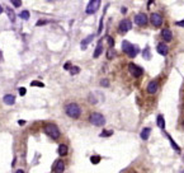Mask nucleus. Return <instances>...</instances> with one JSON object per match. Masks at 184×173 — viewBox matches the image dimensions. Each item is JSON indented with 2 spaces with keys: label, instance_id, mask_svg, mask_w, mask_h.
<instances>
[{
  "label": "nucleus",
  "instance_id": "f257e3e1",
  "mask_svg": "<svg viewBox=\"0 0 184 173\" xmlns=\"http://www.w3.org/2000/svg\"><path fill=\"white\" fill-rule=\"evenodd\" d=\"M65 112L71 118H79L80 115H81V108L79 107L78 103H69V105L65 107Z\"/></svg>",
  "mask_w": 184,
  "mask_h": 173
},
{
  "label": "nucleus",
  "instance_id": "f03ea898",
  "mask_svg": "<svg viewBox=\"0 0 184 173\" xmlns=\"http://www.w3.org/2000/svg\"><path fill=\"white\" fill-rule=\"evenodd\" d=\"M45 132L53 140H57L60 137V135H61L59 127H57L55 124H46L45 125Z\"/></svg>",
  "mask_w": 184,
  "mask_h": 173
},
{
  "label": "nucleus",
  "instance_id": "7ed1b4c3",
  "mask_svg": "<svg viewBox=\"0 0 184 173\" xmlns=\"http://www.w3.org/2000/svg\"><path fill=\"white\" fill-rule=\"evenodd\" d=\"M89 121H90V124H93L94 126H103L105 124V118L104 116H103L102 113H99V112H93L89 116Z\"/></svg>",
  "mask_w": 184,
  "mask_h": 173
},
{
  "label": "nucleus",
  "instance_id": "20e7f679",
  "mask_svg": "<svg viewBox=\"0 0 184 173\" xmlns=\"http://www.w3.org/2000/svg\"><path fill=\"white\" fill-rule=\"evenodd\" d=\"M122 50L126 55H128L130 57H135L137 55V48L133 45H131L128 41H123L122 42Z\"/></svg>",
  "mask_w": 184,
  "mask_h": 173
},
{
  "label": "nucleus",
  "instance_id": "39448f33",
  "mask_svg": "<svg viewBox=\"0 0 184 173\" xmlns=\"http://www.w3.org/2000/svg\"><path fill=\"white\" fill-rule=\"evenodd\" d=\"M100 3H102V0H90L89 4H88V6H86V9H85L86 14H94L95 11L99 9Z\"/></svg>",
  "mask_w": 184,
  "mask_h": 173
},
{
  "label": "nucleus",
  "instance_id": "423d86ee",
  "mask_svg": "<svg viewBox=\"0 0 184 173\" xmlns=\"http://www.w3.org/2000/svg\"><path fill=\"white\" fill-rule=\"evenodd\" d=\"M131 28H132V23L130 19H123V21L120 23V27H118L121 33H127Z\"/></svg>",
  "mask_w": 184,
  "mask_h": 173
},
{
  "label": "nucleus",
  "instance_id": "0eeeda50",
  "mask_svg": "<svg viewBox=\"0 0 184 173\" xmlns=\"http://www.w3.org/2000/svg\"><path fill=\"white\" fill-rule=\"evenodd\" d=\"M135 22H136L137 26L144 27V26L147 24L149 18H147V15L145 14V13H139V14H136V17H135Z\"/></svg>",
  "mask_w": 184,
  "mask_h": 173
},
{
  "label": "nucleus",
  "instance_id": "6e6552de",
  "mask_svg": "<svg viewBox=\"0 0 184 173\" xmlns=\"http://www.w3.org/2000/svg\"><path fill=\"white\" fill-rule=\"evenodd\" d=\"M128 70L133 76H135V78H140V76L142 75V68L137 66L136 64H130L128 65Z\"/></svg>",
  "mask_w": 184,
  "mask_h": 173
},
{
  "label": "nucleus",
  "instance_id": "1a4fd4ad",
  "mask_svg": "<svg viewBox=\"0 0 184 173\" xmlns=\"http://www.w3.org/2000/svg\"><path fill=\"white\" fill-rule=\"evenodd\" d=\"M150 21L154 27H161V24H163V17L158 13H152L150 17Z\"/></svg>",
  "mask_w": 184,
  "mask_h": 173
},
{
  "label": "nucleus",
  "instance_id": "9d476101",
  "mask_svg": "<svg viewBox=\"0 0 184 173\" xmlns=\"http://www.w3.org/2000/svg\"><path fill=\"white\" fill-rule=\"evenodd\" d=\"M52 169H53V172H55V173H64V171H65V163L61 159H57L56 162L53 163Z\"/></svg>",
  "mask_w": 184,
  "mask_h": 173
},
{
  "label": "nucleus",
  "instance_id": "9b49d317",
  "mask_svg": "<svg viewBox=\"0 0 184 173\" xmlns=\"http://www.w3.org/2000/svg\"><path fill=\"white\" fill-rule=\"evenodd\" d=\"M158 88H159V84L156 80H151L150 83L147 84V88H146V92L149 94H155L158 92Z\"/></svg>",
  "mask_w": 184,
  "mask_h": 173
},
{
  "label": "nucleus",
  "instance_id": "f8f14e48",
  "mask_svg": "<svg viewBox=\"0 0 184 173\" xmlns=\"http://www.w3.org/2000/svg\"><path fill=\"white\" fill-rule=\"evenodd\" d=\"M161 37L164 38V41L165 42H170L171 40H173V33H171L170 29L165 28V29L161 31Z\"/></svg>",
  "mask_w": 184,
  "mask_h": 173
},
{
  "label": "nucleus",
  "instance_id": "ddd939ff",
  "mask_svg": "<svg viewBox=\"0 0 184 173\" xmlns=\"http://www.w3.org/2000/svg\"><path fill=\"white\" fill-rule=\"evenodd\" d=\"M158 52L163 56H166L169 52V47L166 46V43H159L158 45Z\"/></svg>",
  "mask_w": 184,
  "mask_h": 173
},
{
  "label": "nucleus",
  "instance_id": "4468645a",
  "mask_svg": "<svg viewBox=\"0 0 184 173\" xmlns=\"http://www.w3.org/2000/svg\"><path fill=\"white\" fill-rule=\"evenodd\" d=\"M4 103L5 105H9V106H11V105H14L15 103V97L13 94H6V95H4Z\"/></svg>",
  "mask_w": 184,
  "mask_h": 173
},
{
  "label": "nucleus",
  "instance_id": "2eb2a0df",
  "mask_svg": "<svg viewBox=\"0 0 184 173\" xmlns=\"http://www.w3.org/2000/svg\"><path fill=\"white\" fill-rule=\"evenodd\" d=\"M150 134H151V129H150V127H145V129L141 130L140 137H141L142 140H147L149 136H150Z\"/></svg>",
  "mask_w": 184,
  "mask_h": 173
},
{
  "label": "nucleus",
  "instance_id": "dca6fc26",
  "mask_svg": "<svg viewBox=\"0 0 184 173\" xmlns=\"http://www.w3.org/2000/svg\"><path fill=\"white\" fill-rule=\"evenodd\" d=\"M67 152H69V148H67V145H65V144H60L59 148H57V153H59L60 155H62V157L66 155Z\"/></svg>",
  "mask_w": 184,
  "mask_h": 173
},
{
  "label": "nucleus",
  "instance_id": "f3484780",
  "mask_svg": "<svg viewBox=\"0 0 184 173\" xmlns=\"http://www.w3.org/2000/svg\"><path fill=\"white\" fill-rule=\"evenodd\" d=\"M103 52V46H102V42H99L98 46H97V48H95V51L93 53V57L94 59H97V57L100 56V53Z\"/></svg>",
  "mask_w": 184,
  "mask_h": 173
},
{
  "label": "nucleus",
  "instance_id": "a211bd4d",
  "mask_svg": "<svg viewBox=\"0 0 184 173\" xmlns=\"http://www.w3.org/2000/svg\"><path fill=\"white\" fill-rule=\"evenodd\" d=\"M93 38H94V34H90V36H88V37L85 38V40H83V42H81V48H83V50H84V48H86V46L90 43Z\"/></svg>",
  "mask_w": 184,
  "mask_h": 173
},
{
  "label": "nucleus",
  "instance_id": "6ab92c4d",
  "mask_svg": "<svg viewBox=\"0 0 184 173\" xmlns=\"http://www.w3.org/2000/svg\"><path fill=\"white\" fill-rule=\"evenodd\" d=\"M158 126L161 130L165 129V121H164V116H161V115H159L158 116Z\"/></svg>",
  "mask_w": 184,
  "mask_h": 173
},
{
  "label": "nucleus",
  "instance_id": "aec40b11",
  "mask_svg": "<svg viewBox=\"0 0 184 173\" xmlns=\"http://www.w3.org/2000/svg\"><path fill=\"white\" fill-rule=\"evenodd\" d=\"M5 11H6V14H8V17H9V19L11 22H14L15 21V14H14V11L10 9V8H5Z\"/></svg>",
  "mask_w": 184,
  "mask_h": 173
},
{
  "label": "nucleus",
  "instance_id": "412c9836",
  "mask_svg": "<svg viewBox=\"0 0 184 173\" xmlns=\"http://www.w3.org/2000/svg\"><path fill=\"white\" fill-rule=\"evenodd\" d=\"M19 17H21L22 19H24V21H28L29 19V11L28 10H23L21 14H19Z\"/></svg>",
  "mask_w": 184,
  "mask_h": 173
},
{
  "label": "nucleus",
  "instance_id": "4be33fe9",
  "mask_svg": "<svg viewBox=\"0 0 184 173\" xmlns=\"http://www.w3.org/2000/svg\"><path fill=\"white\" fill-rule=\"evenodd\" d=\"M112 135H113L112 130H104V131H103L99 136H100V137H108V136H112Z\"/></svg>",
  "mask_w": 184,
  "mask_h": 173
},
{
  "label": "nucleus",
  "instance_id": "5701e85b",
  "mask_svg": "<svg viewBox=\"0 0 184 173\" xmlns=\"http://www.w3.org/2000/svg\"><path fill=\"white\" fill-rule=\"evenodd\" d=\"M102 160V158L99 155H93V157H90V162L93 163V164H98L99 162Z\"/></svg>",
  "mask_w": 184,
  "mask_h": 173
},
{
  "label": "nucleus",
  "instance_id": "b1692460",
  "mask_svg": "<svg viewBox=\"0 0 184 173\" xmlns=\"http://www.w3.org/2000/svg\"><path fill=\"white\" fill-rule=\"evenodd\" d=\"M168 137H169V140H170V144H171V147H173L174 149H175V150H177V152H180V148H179L178 147V145L177 144H175V141L173 140V139H171V137L170 136H168Z\"/></svg>",
  "mask_w": 184,
  "mask_h": 173
},
{
  "label": "nucleus",
  "instance_id": "393cba45",
  "mask_svg": "<svg viewBox=\"0 0 184 173\" xmlns=\"http://www.w3.org/2000/svg\"><path fill=\"white\" fill-rule=\"evenodd\" d=\"M30 85H32V87H41V88H43L45 84L41 83V82H38V80H34V82L30 83Z\"/></svg>",
  "mask_w": 184,
  "mask_h": 173
},
{
  "label": "nucleus",
  "instance_id": "a878e982",
  "mask_svg": "<svg viewBox=\"0 0 184 173\" xmlns=\"http://www.w3.org/2000/svg\"><path fill=\"white\" fill-rule=\"evenodd\" d=\"M10 1H11V4H13L15 8H19L22 5V0H10Z\"/></svg>",
  "mask_w": 184,
  "mask_h": 173
},
{
  "label": "nucleus",
  "instance_id": "bb28decb",
  "mask_svg": "<svg viewBox=\"0 0 184 173\" xmlns=\"http://www.w3.org/2000/svg\"><path fill=\"white\" fill-rule=\"evenodd\" d=\"M80 71V68H78V66H72L71 69H70V73L72 75H75V74H78V73Z\"/></svg>",
  "mask_w": 184,
  "mask_h": 173
},
{
  "label": "nucleus",
  "instance_id": "cd10ccee",
  "mask_svg": "<svg viewBox=\"0 0 184 173\" xmlns=\"http://www.w3.org/2000/svg\"><path fill=\"white\" fill-rule=\"evenodd\" d=\"M100 85L102 87H109V82H108V79H103V80H100Z\"/></svg>",
  "mask_w": 184,
  "mask_h": 173
},
{
  "label": "nucleus",
  "instance_id": "c85d7f7f",
  "mask_svg": "<svg viewBox=\"0 0 184 173\" xmlns=\"http://www.w3.org/2000/svg\"><path fill=\"white\" fill-rule=\"evenodd\" d=\"M108 45H109V47H113L114 46V40L112 37H108Z\"/></svg>",
  "mask_w": 184,
  "mask_h": 173
},
{
  "label": "nucleus",
  "instance_id": "c756f323",
  "mask_svg": "<svg viewBox=\"0 0 184 173\" xmlns=\"http://www.w3.org/2000/svg\"><path fill=\"white\" fill-rule=\"evenodd\" d=\"M107 57H108V59H113V57H114V52L112 51V50H109V51H108V53H107Z\"/></svg>",
  "mask_w": 184,
  "mask_h": 173
},
{
  "label": "nucleus",
  "instance_id": "7c9ffc66",
  "mask_svg": "<svg viewBox=\"0 0 184 173\" xmlns=\"http://www.w3.org/2000/svg\"><path fill=\"white\" fill-rule=\"evenodd\" d=\"M46 23H47V21H43V19H41V21H38V22L36 23V26H37V27H40V26L46 24Z\"/></svg>",
  "mask_w": 184,
  "mask_h": 173
},
{
  "label": "nucleus",
  "instance_id": "2f4dec72",
  "mask_svg": "<svg viewBox=\"0 0 184 173\" xmlns=\"http://www.w3.org/2000/svg\"><path fill=\"white\" fill-rule=\"evenodd\" d=\"M27 93V89H25V88H19V94H21V95H24Z\"/></svg>",
  "mask_w": 184,
  "mask_h": 173
},
{
  "label": "nucleus",
  "instance_id": "473e14b6",
  "mask_svg": "<svg viewBox=\"0 0 184 173\" xmlns=\"http://www.w3.org/2000/svg\"><path fill=\"white\" fill-rule=\"evenodd\" d=\"M71 68H72V66H71L70 63H66V64L64 65V69H65V70H69V69H71Z\"/></svg>",
  "mask_w": 184,
  "mask_h": 173
},
{
  "label": "nucleus",
  "instance_id": "72a5a7b5",
  "mask_svg": "<svg viewBox=\"0 0 184 173\" xmlns=\"http://www.w3.org/2000/svg\"><path fill=\"white\" fill-rule=\"evenodd\" d=\"M177 26L178 27H184V19H183V21H180V22H177Z\"/></svg>",
  "mask_w": 184,
  "mask_h": 173
},
{
  "label": "nucleus",
  "instance_id": "f704fd0d",
  "mask_svg": "<svg viewBox=\"0 0 184 173\" xmlns=\"http://www.w3.org/2000/svg\"><path fill=\"white\" fill-rule=\"evenodd\" d=\"M18 124L21 125V126H23V125L25 124V121H24V120H19V121H18Z\"/></svg>",
  "mask_w": 184,
  "mask_h": 173
},
{
  "label": "nucleus",
  "instance_id": "c9c22d12",
  "mask_svg": "<svg viewBox=\"0 0 184 173\" xmlns=\"http://www.w3.org/2000/svg\"><path fill=\"white\" fill-rule=\"evenodd\" d=\"M122 13H123V14L127 13V9H126V8H122Z\"/></svg>",
  "mask_w": 184,
  "mask_h": 173
},
{
  "label": "nucleus",
  "instance_id": "e433bc0d",
  "mask_svg": "<svg viewBox=\"0 0 184 173\" xmlns=\"http://www.w3.org/2000/svg\"><path fill=\"white\" fill-rule=\"evenodd\" d=\"M15 173H24V171H23V169H18V171L15 172Z\"/></svg>",
  "mask_w": 184,
  "mask_h": 173
},
{
  "label": "nucleus",
  "instance_id": "4c0bfd02",
  "mask_svg": "<svg viewBox=\"0 0 184 173\" xmlns=\"http://www.w3.org/2000/svg\"><path fill=\"white\" fill-rule=\"evenodd\" d=\"M1 13H3V8L0 6V14H1Z\"/></svg>",
  "mask_w": 184,
  "mask_h": 173
},
{
  "label": "nucleus",
  "instance_id": "58836bf2",
  "mask_svg": "<svg viewBox=\"0 0 184 173\" xmlns=\"http://www.w3.org/2000/svg\"><path fill=\"white\" fill-rule=\"evenodd\" d=\"M47 1H55V0H47Z\"/></svg>",
  "mask_w": 184,
  "mask_h": 173
},
{
  "label": "nucleus",
  "instance_id": "ea45409f",
  "mask_svg": "<svg viewBox=\"0 0 184 173\" xmlns=\"http://www.w3.org/2000/svg\"><path fill=\"white\" fill-rule=\"evenodd\" d=\"M180 173H184V171H182V172H180Z\"/></svg>",
  "mask_w": 184,
  "mask_h": 173
},
{
  "label": "nucleus",
  "instance_id": "a19ab883",
  "mask_svg": "<svg viewBox=\"0 0 184 173\" xmlns=\"http://www.w3.org/2000/svg\"><path fill=\"white\" fill-rule=\"evenodd\" d=\"M183 127H184V122H183Z\"/></svg>",
  "mask_w": 184,
  "mask_h": 173
},
{
  "label": "nucleus",
  "instance_id": "79ce46f5",
  "mask_svg": "<svg viewBox=\"0 0 184 173\" xmlns=\"http://www.w3.org/2000/svg\"><path fill=\"white\" fill-rule=\"evenodd\" d=\"M183 158H184V157H183Z\"/></svg>",
  "mask_w": 184,
  "mask_h": 173
}]
</instances>
